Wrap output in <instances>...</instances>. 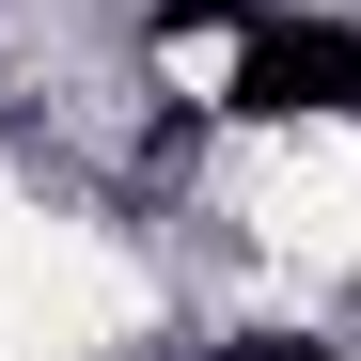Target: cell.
I'll return each instance as SVG.
<instances>
[{"label": "cell", "mask_w": 361, "mask_h": 361, "mask_svg": "<svg viewBox=\"0 0 361 361\" xmlns=\"http://www.w3.org/2000/svg\"><path fill=\"white\" fill-rule=\"evenodd\" d=\"M235 110H267V126H298V110H330V126H361V32L330 16H267V32H235Z\"/></svg>", "instance_id": "6da1fadb"}, {"label": "cell", "mask_w": 361, "mask_h": 361, "mask_svg": "<svg viewBox=\"0 0 361 361\" xmlns=\"http://www.w3.org/2000/svg\"><path fill=\"white\" fill-rule=\"evenodd\" d=\"M252 361H314V345H252Z\"/></svg>", "instance_id": "7a4b0ae2"}]
</instances>
